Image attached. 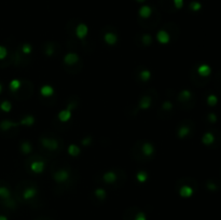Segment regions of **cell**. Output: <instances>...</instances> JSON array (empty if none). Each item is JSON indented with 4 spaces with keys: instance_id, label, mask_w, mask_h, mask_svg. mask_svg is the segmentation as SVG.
I'll return each mask as SVG.
<instances>
[{
    "instance_id": "f35d334b",
    "label": "cell",
    "mask_w": 221,
    "mask_h": 220,
    "mask_svg": "<svg viewBox=\"0 0 221 220\" xmlns=\"http://www.w3.org/2000/svg\"><path fill=\"white\" fill-rule=\"evenodd\" d=\"M135 220H145V217H144V215L140 213V214L137 216V219H135Z\"/></svg>"
},
{
    "instance_id": "e0dca14e",
    "label": "cell",
    "mask_w": 221,
    "mask_h": 220,
    "mask_svg": "<svg viewBox=\"0 0 221 220\" xmlns=\"http://www.w3.org/2000/svg\"><path fill=\"white\" fill-rule=\"evenodd\" d=\"M189 132H190V128H189V126H181V128H179L178 135H179L180 138H183V137H186V136L188 135Z\"/></svg>"
},
{
    "instance_id": "ba28073f",
    "label": "cell",
    "mask_w": 221,
    "mask_h": 220,
    "mask_svg": "<svg viewBox=\"0 0 221 220\" xmlns=\"http://www.w3.org/2000/svg\"><path fill=\"white\" fill-rule=\"evenodd\" d=\"M157 39H159V41L162 42V43H167L168 40H170V36H168V34L166 33V31L161 30L157 34Z\"/></svg>"
},
{
    "instance_id": "e575fe53",
    "label": "cell",
    "mask_w": 221,
    "mask_h": 220,
    "mask_svg": "<svg viewBox=\"0 0 221 220\" xmlns=\"http://www.w3.org/2000/svg\"><path fill=\"white\" fill-rule=\"evenodd\" d=\"M143 40H144V43H145V44H150L151 43V37L149 35L144 36Z\"/></svg>"
},
{
    "instance_id": "7a4b0ae2",
    "label": "cell",
    "mask_w": 221,
    "mask_h": 220,
    "mask_svg": "<svg viewBox=\"0 0 221 220\" xmlns=\"http://www.w3.org/2000/svg\"><path fill=\"white\" fill-rule=\"evenodd\" d=\"M68 176H69L68 173H67L65 169H60V171H57L54 174V178H55V180L58 181V182H63V181L67 180Z\"/></svg>"
},
{
    "instance_id": "603a6c76",
    "label": "cell",
    "mask_w": 221,
    "mask_h": 220,
    "mask_svg": "<svg viewBox=\"0 0 221 220\" xmlns=\"http://www.w3.org/2000/svg\"><path fill=\"white\" fill-rule=\"evenodd\" d=\"M150 104H151V101H150V98L147 96H145V97H143L141 98V101H140V108H148L149 106H150Z\"/></svg>"
},
{
    "instance_id": "3957f363",
    "label": "cell",
    "mask_w": 221,
    "mask_h": 220,
    "mask_svg": "<svg viewBox=\"0 0 221 220\" xmlns=\"http://www.w3.org/2000/svg\"><path fill=\"white\" fill-rule=\"evenodd\" d=\"M197 72H198V74L202 77H208L211 72V69H210V67L207 66V65H202V66L198 67Z\"/></svg>"
},
{
    "instance_id": "d6a6232c",
    "label": "cell",
    "mask_w": 221,
    "mask_h": 220,
    "mask_svg": "<svg viewBox=\"0 0 221 220\" xmlns=\"http://www.w3.org/2000/svg\"><path fill=\"white\" fill-rule=\"evenodd\" d=\"M174 3H175V7L177 9H180L183 4V0H174Z\"/></svg>"
},
{
    "instance_id": "6da1fadb",
    "label": "cell",
    "mask_w": 221,
    "mask_h": 220,
    "mask_svg": "<svg viewBox=\"0 0 221 220\" xmlns=\"http://www.w3.org/2000/svg\"><path fill=\"white\" fill-rule=\"evenodd\" d=\"M42 145H43L46 148L50 149V150H55L58 147L57 141L54 139H50V138H43V139H42Z\"/></svg>"
},
{
    "instance_id": "8992f818",
    "label": "cell",
    "mask_w": 221,
    "mask_h": 220,
    "mask_svg": "<svg viewBox=\"0 0 221 220\" xmlns=\"http://www.w3.org/2000/svg\"><path fill=\"white\" fill-rule=\"evenodd\" d=\"M180 194H181V196H184V198H188V196L192 195L193 193V190L191 187H189V186H183V187H181V189H180Z\"/></svg>"
},
{
    "instance_id": "5bb4252c",
    "label": "cell",
    "mask_w": 221,
    "mask_h": 220,
    "mask_svg": "<svg viewBox=\"0 0 221 220\" xmlns=\"http://www.w3.org/2000/svg\"><path fill=\"white\" fill-rule=\"evenodd\" d=\"M151 9L149 8V7H143V8L140 9V12H139V14H140L141 17H145V19H149V16L151 15Z\"/></svg>"
},
{
    "instance_id": "4316f807",
    "label": "cell",
    "mask_w": 221,
    "mask_h": 220,
    "mask_svg": "<svg viewBox=\"0 0 221 220\" xmlns=\"http://www.w3.org/2000/svg\"><path fill=\"white\" fill-rule=\"evenodd\" d=\"M7 54H8V52H7V49L4 47H1V45H0V60H3V58H6Z\"/></svg>"
},
{
    "instance_id": "5b68a950",
    "label": "cell",
    "mask_w": 221,
    "mask_h": 220,
    "mask_svg": "<svg viewBox=\"0 0 221 220\" xmlns=\"http://www.w3.org/2000/svg\"><path fill=\"white\" fill-rule=\"evenodd\" d=\"M77 62H78V55L77 54L70 53L68 55H66V57H65V63L68 65H73Z\"/></svg>"
},
{
    "instance_id": "ffe728a7",
    "label": "cell",
    "mask_w": 221,
    "mask_h": 220,
    "mask_svg": "<svg viewBox=\"0 0 221 220\" xmlns=\"http://www.w3.org/2000/svg\"><path fill=\"white\" fill-rule=\"evenodd\" d=\"M20 88H21V82H20L19 80H12L10 82V90L12 91V92H15V91L19 90Z\"/></svg>"
},
{
    "instance_id": "60d3db41",
    "label": "cell",
    "mask_w": 221,
    "mask_h": 220,
    "mask_svg": "<svg viewBox=\"0 0 221 220\" xmlns=\"http://www.w3.org/2000/svg\"><path fill=\"white\" fill-rule=\"evenodd\" d=\"M1 91H2V85L0 84V93H1Z\"/></svg>"
},
{
    "instance_id": "8d00e7d4",
    "label": "cell",
    "mask_w": 221,
    "mask_h": 220,
    "mask_svg": "<svg viewBox=\"0 0 221 220\" xmlns=\"http://www.w3.org/2000/svg\"><path fill=\"white\" fill-rule=\"evenodd\" d=\"M208 119H209V121L210 122H216L217 121V115L214 114V113H210V114L208 115Z\"/></svg>"
},
{
    "instance_id": "2e32d148",
    "label": "cell",
    "mask_w": 221,
    "mask_h": 220,
    "mask_svg": "<svg viewBox=\"0 0 221 220\" xmlns=\"http://www.w3.org/2000/svg\"><path fill=\"white\" fill-rule=\"evenodd\" d=\"M11 108H12V105H11V103L8 101H2L1 105H0V109L2 111H4V112H9V111L11 110Z\"/></svg>"
},
{
    "instance_id": "1f68e13d",
    "label": "cell",
    "mask_w": 221,
    "mask_h": 220,
    "mask_svg": "<svg viewBox=\"0 0 221 220\" xmlns=\"http://www.w3.org/2000/svg\"><path fill=\"white\" fill-rule=\"evenodd\" d=\"M31 50V47L29 44H24L23 47H22V51L24 52V53H29Z\"/></svg>"
},
{
    "instance_id": "ab89813d",
    "label": "cell",
    "mask_w": 221,
    "mask_h": 220,
    "mask_svg": "<svg viewBox=\"0 0 221 220\" xmlns=\"http://www.w3.org/2000/svg\"><path fill=\"white\" fill-rule=\"evenodd\" d=\"M0 220H7V218L4 216H0Z\"/></svg>"
},
{
    "instance_id": "7c38bea8",
    "label": "cell",
    "mask_w": 221,
    "mask_h": 220,
    "mask_svg": "<svg viewBox=\"0 0 221 220\" xmlns=\"http://www.w3.org/2000/svg\"><path fill=\"white\" fill-rule=\"evenodd\" d=\"M190 97H191V93L189 92V91H182L179 94V96H178V99L181 101L182 103H186V101H188V99H190Z\"/></svg>"
},
{
    "instance_id": "836d02e7",
    "label": "cell",
    "mask_w": 221,
    "mask_h": 220,
    "mask_svg": "<svg viewBox=\"0 0 221 220\" xmlns=\"http://www.w3.org/2000/svg\"><path fill=\"white\" fill-rule=\"evenodd\" d=\"M96 195H97L98 198H100V199H104L105 198V191L101 190V189L96 190Z\"/></svg>"
},
{
    "instance_id": "9c48e42d",
    "label": "cell",
    "mask_w": 221,
    "mask_h": 220,
    "mask_svg": "<svg viewBox=\"0 0 221 220\" xmlns=\"http://www.w3.org/2000/svg\"><path fill=\"white\" fill-rule=\"evenodd\" d=\"M31 169H33L35 173H40L43 169V162L41 161H37V162H33L31 164Z\"/></svg>"
},
{
    "instance_id": "d590c367",
    "label": "cell",
    "mask_w": 221,
    "mask_h": 220,
    "mask_svg": "<svg viewBox=\"0 0 221 220\" xmlns=\"http://www.w3.org/2000/svg\"><path fill=\"white\" fill-rule=\"evenodd\" d=\"M170 108H172V104H170V101H166V103H164V105H163V109L164 110H170Z\"/></svg>"
},
{
    "instance_id": "74e56055",
    "label": "cell",
    "mask_w": 221,
    "mask_h": 220,
    "mask_svg": "<svg viewBox=\"0 0 221 220\" xmlns=\"http://www.w3.org/2000/svg\"><path fill=\"white\" fill-rule=\"evenodd\" d=\"M207 187H208V189H210V190H216V189H217V186H216L215 183H211V182L207 183Z\"/></svg>"
},
{
    "instance_id": "44dd1931",
    "label": "cell",
    "mask_w": 221,
    "mask_h": 220,
    "mask_svg": "<svg viewBox=\"0 0 221 220\" xmlns=\"http://www.w3.org/2000/svg\"><path fill=\"white\" fill-rule=\"evenodd\" d=\"M41 94L43 95V96H50V95L53 94V88L49 87V85H46V87L41 88Z\"/></svg>"
},
{
    "instance_id": "484cf974",
    "label": "cell",
    "mask_w": 221,
    "mask_h": 220,
    "mask_svg": "<svg viewBox=\"0 0 221 220\" xmlns=\"http://www.w3.org/2000/svg\"><path fill=\"white\" fill-rule=\"evenodd\" d=\"M201 8H202V4H201L200 2H197V1L191 2V4H190V9H191V10H193V11H198Z\"/></svg>"
},
{
    "instance_id": "9a60e30c",
    "label": "cell",
    "mask_w": 221,
    "mask_h": 220,
    "mask_svg": "<svg viewBox=\"0 0 221 220\" xmlns=\"http://www.w3.org/2000/svg\"><path fill=\"white\" fill-rule=\"evenodd\" d=\"M0 198L3 200H9V198H10V191H9L8 188L0 187Z\"/></svg>"
},
{
    "instance_id": "4dcf8cb0",
    "label": "cell",
    "mask_w": 221,
    "mask_h": 220,
    "mask_svg": "<svg viewBox=\"0 0 221 220\" xmlns=\"http://www.w3.org/2000/svg\"><path fill=\"white\" fill-rule=\"evenodd\" d=\"M137 178L140 181H145L146 178H147V175H146L145 172H140V173H138V175H137Z\"/></svg>"
},
{
    "instance_id": "ac0fdd59",
    "label": "cell",
    "mask_w": 221,
    "mask_h": 220,
    "mask_svg": "<svg viewBox=\"0 0 221 220\" xmlns=\"http://www.w3.org/2000/svg\"><path fill=\"white\" fill-rule=\"evenodd\" d=\"M58 117H60V119L62 120V121H67V120H69V118H70V110H63L62 112H60V114H58Z\"/></svg>"
},
{
    "instance_id": "4fadbf2b",
    "label": "cell",
    "mask_w": 221,
    "mask_h": 220,
    "mask_svg": "<svg viewBox=\"0 0 221 220\" xmlns=\"http://www.w3.org/2000/svg\"><path fill=\"white\" fill-rule=\"evenodd\" d=\"M105 40H106L107 43L114 44L116 43V41H117V36L114 35V34H112V33H108V34H106L105 35Z\"/></svg>"
},
{
    "instance_id": "8fae6325",
    "label": "cell",
    "mask_w": 221,
    "mask_h": 220,
    "mask_svg": "<svg viewBox=\"0 0 221 220\" xmlns=\"http://www.w3.org/2000/svg\"><path fill=\"white\" fill-rule=\"evenodd\" d=\"M214 140H215V137H214V135L211 133H206L203 136V142H204L205 145H207V146L213 144Z\"/></svg>"
},
{
    "instance_id": "d6986e66",
    "label": "cell",
    "mask_w": 221,
    "mask_h": 220,
    "mask_svg": "<svg viewBox=\"0 0 221 220\" xmlns=\"http://www.w3.org/2000/svg\"><path fill=\"white\" fill-rule=\"evenodd\" d=\"M143 151H144V154H146V155H150V154H152V152H153V147H152V145H150V144H144V146H143Z\"/></svg>"
},
{
    "instance_id": "7402d4cb",
    "label": "cell",
    "mask_w": 221,
    "mask_h": 220,
    "mask_svg": "<svg viewBox=\"0 0 221 220\" xmlns=\"http://www.w3.org/2000/svg\"><path fill=\"white\" fill-rule=\"evenodd\" d=\"M104 179H105L106 182H113L114 180H116V175H114V173H112V172H109V173H107L105 176H104Z\"/></svg>"
},
{
    "instance_id": "83f0119b",
    "label": "cell",
    "mask_w": 221,
    "mask_h": 220,
    "mask_svg": "<svg viewBox=\"0 0 221 220\" xmlns=\"http://www.w3.org/2000/svg\"><path fill=\"white\" fill-rule=\"evenodd\" d=\"M33 123V117H27L25 118L24 120H22V124H27V125H30V124Z\"/></svg>"
},
{
    "instance_id": "f546056e",
    "label": "cell",
    "mask_w": 221,
    "mask_h": 220,
    "mask_svg": "<svg viewBox=\"0 0 221 220\" xmlns=\"http://www.w3.org/2000/svg\"><path fill=\"white\" fill-rule=\"evenodd\" d=\"M140 76H141V79H143V80H148L149 78H150V72L149 71H147V70H145V71H143L140 74Z\"/></svg>"
},
{
    "instance_id": "cb8c5ba5",
    "label": "cell",
    "mask_w": 221,
    "mask_h": 220,
    "mask_svg": "<svg viewBox=\"0 0 221 220\" xmlns=\"http://www.w3.org/2000/svg\"><path fill=\"white\" fill-rule=\"evenodd\" d=\"M68 152L71 154V155H78L79 152H80V150H79V148L76 146V145H70L69 146V149H68Z\"/></svg>"
},
{
    "instance_id": "277c9868",
    "label": "cell",
    "mask_w": 221,
    "mask_h": 220,
    "mask_svg": "<svg viewBox=\"0 0 221 220\" xmlns=\"http://www.w3.org/2000/svg\"><path fill=\"white\" fill-rule=\"evenodd\" d=\"M86 33H87V27L85 26L84 24H80L78 27H77V36H78L80 39L84 38L85 35H86Z\"/></svg>"
},
{
    "instance_id": "30bf717a",
    "label": "cell",
    "mask_w": 221,
    "mask_h": 220,
    "mask_svg": "<svg viewBox=\"0 0 221 220\" xmlns=\"http://www.w3.org/2000/svg\"><path fill=\"white\" fill-rule=\"evenodd\" d=\"M16 125H17L16 123H13V122H10V121H8V120H6V121L0 123V128H1L2 131H8V130H10L11 128L16 126Z\"/></svg>"
},
{
    "instance_id": "f1b7e54d",
    "label": "cell",
    "mask_w": 221,
    "mask_h": 220,
    "mask_svg": "<svg viewBox=\"0 0 221 220\" xmlns=\"http://www.w3.org/2000/svg\"><path fill=\"white\" fill-rule=\"evenodd\" d=\"M22 149H23V151L25 153H28L29 151L31 150V146L28 144V142H25V144L22 145Z\"/></svg>"
},
{
    "instance_id": "d4e9b609",
    "label": "cell",
    "mask_w": 221,
    "mask_h": 220,
    "mask_svg": "<svg viewBox=\"0 0 221 220\" xmlns=\"http://www.w3.org/2000/svg\"><path fill=\"white\" fill-rule=\"evenodd\" d=\"M218 101V98L215 96V95H209L208 98H207V104L209 106H215Z\"/></svg>"
},
{
    "instance_id": "52a82bcc",
    "label": "cell",
    "mask_w": 221,
    "mask_h": 220,
    "mask_svg": "<svg viewBox=\"0 0 221 220\" xmlns=\"http://www.w3.org/2000/svg\"><path fill=\"white\" fill-rule=\"evenodd\" d=\"M36 189L35 188H27V189H25V191L23 192V198L25 200H29L31 198H33L36 194Z\"/></svg>"
},
{
    "instance_id": "b9f144b4",
    "label": "cell",
    "mask_w": 221,
    "mask_h": 220,
    "mask_svg": "<svg viewBox=\"0 0 221 220\" xmlns=\"http://www.w3.org/2000/svg\"><path fill=\"white\" fill-rule=\"evenodd\" d=\"M138 1H139V2H141V1H144V0H138Z\"/></svg>"
}]
</instances>
